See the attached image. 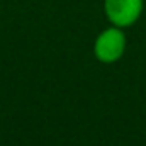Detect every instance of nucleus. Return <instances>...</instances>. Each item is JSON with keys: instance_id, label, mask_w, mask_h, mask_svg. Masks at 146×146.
Masks as SVG:
<instances>
[{"instance_id": "f257e3e1", "label": "nucleus", "mask_w": 146, "mask_h": 146, "mask_svg": "<svg viewBox=\"0 0 146 146\" xmlns=\"http://www.w3.org/2000/svg\"><path fill=\"white\" fill-rule=\"evenodd\" d=\"M126 51V36L122 27L112 26L109 29L102 31L94 44V53L100 63H115L122 58Z\"/></svg>"}, {"instance_id": "f03ea898", "label": "nucleus", "mask_w": 146, "mask_h": 146, "mask_svg": "<svg viewBox=\"0 0 146 146\" xmlns=\"http://www.w3.org/2000/svg\"><path fill=\"white\" fill-rule=\"evenodd\" d=\"M104 10L112 26L129 27L139 19L143 0H104Z\"/></svg>"}]
</instances>
